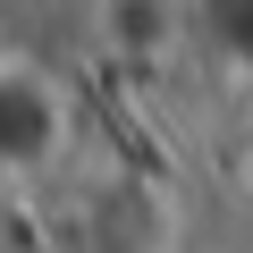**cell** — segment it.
Listing matches in <instances>:
<instances>
[{
  "instance_id": "6da1fadb",
  "label": "cell",
  "mask_w": 253,
  "mask_h": 253,
  "mask_svg": "<svg viewBox=\"0 0 253 253\" xmlns=\"http://www.w3.org/2000/svg\"><path fill=\"white\" fill-rule=\"evenodd\" d=\"M68 144H76V93H68V76L42 51L9 42L0 51V186L51 177L68 161Z\"/></svg>"
},
{
  "instance_id": "7a4b0ae2",
  "label": "cell",
  "mask_w": 253,
  "mask_h": 253,
  "mask_svg": "<svg viewBox=\"0 0 253 253\" xmlns=\"http://www.w3.org/2000/svg\"><path fill=\"white\" fill-rule=\"evenodd\" d=\"M26 9H34V0H0V26H9V17H26Z\"/></svg>"
}]
</instances>
